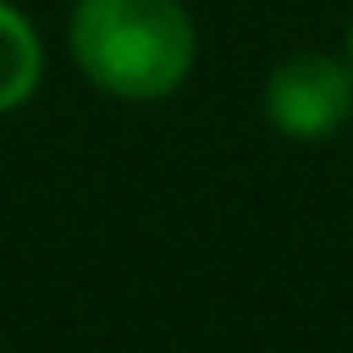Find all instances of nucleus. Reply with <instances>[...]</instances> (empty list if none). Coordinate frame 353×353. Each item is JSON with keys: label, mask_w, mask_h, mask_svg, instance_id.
<instances>
[{"label": "nucleus", "mask_w": 353, "mask_h": 353, "mask_svg": "<svg viewBox=\"0 0 353 353\" xmlns=\"http://www.w3.org/2000/svg\"><path fill=\"white\" fill-rule=\"evenodd\" d=\"M347 44H353V39H347Z\"/></svg>", "instance_id": "4"}, {"label": "nucleus", "mask_w": 353, "mask_h": 353, "mask_svg": "<svg viewBox=\"0 0 353 353\" xmlns=\"http://www.w3.org/2000/svg\"><path fill=\"white\" fill-rule=\"evenodd\" d=\"M33 83H39V39L11 6H0V110L22 105Z\"/></svg>", "instance_id": "3"}, {"label": "nucleus", "mask_w": 353, "mask_h": 353, "mask_svg": "<svg viewBox=\"0 0 353 353\" xmlns=\"http://www.w3.org/2000/svg\"><path fill=\"white\" fill-rule=\"evenodd\" d=\"M77 66L121 99H160L193 66V22L176 0H77Z\"/></svg>", "instance_id": "1"}, {"label": "nucleus", "mask_w": 353, "mask_h": 353, "mask_svg": "<svg viewBox=\"0 0 353 353\" xmlns=\"http://www.w3.org/2000/svg\"><path fill=\"white\" fill-rule=\"evenodd\" d=\"M265 110L287 138H331L353 110V77L331 55H292L270 72Z\"/></svg>", "instance_id": "2"}]
</instances>
